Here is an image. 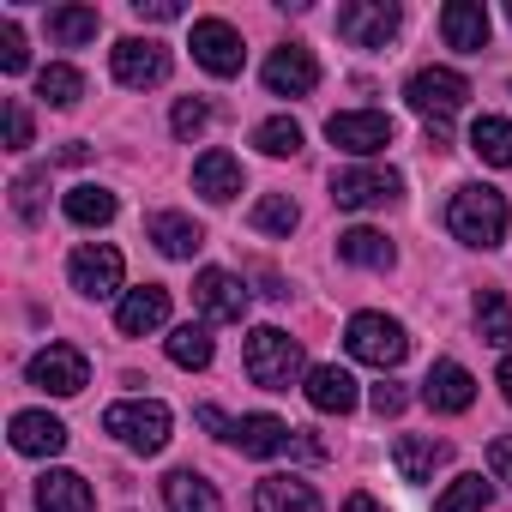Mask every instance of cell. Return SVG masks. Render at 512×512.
Wrapping results in <instances>:
<instances>
[{
  "label": "cell",
  "instance_id": "obj_1",
  "mask_svg": "<svg viewBox=\"0 0 512 512\" xmlns=\"http://www.w3.org/2000/svg\"><path fill=\"white\" fill-rule=\"evenodd\" d=\"M506 193L500 187H488V181H464V187H452V199H446V229H452V241H464V247H500L506 241Z\"/></svg>",
  "mask_w": 512,
  "mask_h": 512
},
{
  "label": "cell",
  "instance_id": "obj_2",
  "mask_svg": "<svg viewBox=\"0 0 512 512\" xmlns=\"http://www.w3.org/2000/svg\"><path fill=\"white\" fill-rule=\"evenodd\" d=\"M241 368H247L253 386L290 392V386L308 374V356H302V344H296L290 332H278V326H253L247 344H241Z\"/></svg>",
  "mask_w": 512,
  "mask_h": 512
},
{
  "label": "cell",
  "instance_id": "obj_3",
  "mask_svg": "<svg viewBox=\"0 0 512 512\" xmlns=\"http://www.w3.org/2000/svg\"><path fill=\"white\" fill-rule=\"evenodd\" d=\"M193 416H199V428H211L217 440H229L241 458H278V452L296 446V428L278 422V416H223L217 404H199Z\"/></svg>",
  "mask_w": 512,
  "mask_h": 512
},
{
  "label": "cell",
  "instance_id": "obj_4",
  "mask_svg": "<svg viewBox=\"0 0 512 512\" xmlns=\"http://www.w3.org/2000/svg\"><path fill=\"white\" fill-rule=\"evenodd\" d=\"M169 404H157V398H127V404H109L103 410V434H115L127 452H163L169 446Z\"/></svg>",
  "mask_w": 512,
  "mask_h": 512
},
{
  "label": "cell",
  "instance_id": "obj_5",
  "mask_svg": "<svg viewBox=\"0 0 512 512\" xmlns=\"http://www.w3.org/2000/svg\"><path fill=\"white\" fill-rule=\"evenodd\" d=\"M344 350L356 356V362H368V368H398L404 356H410V332L392 320V314H356L350 326H344Z\"/></svg>",
  "mask_w": 512,
  "mask_h": 512
},
{
  "label": "cell",
  "instance_id": "obj_6",
  "mask_svg": "<svg viewBox=\"0 0 512 512\" xmlns=\"http://www.w3.org/2000/svg\"><path fill=\"white\" fill-rule=\"evenodd\" d=\"M404 31V7L398 0H344L338 7V37L350 49H386Z\"/></svg>",
  "mask_w": 512,
  "mask_h": 512
},
{
  "label": "cell",
  "instance_id": "obj_7",
  "mask_svg": "<svg viewBox=\"0 0 512 512\" xmlns=\"http://www.w3.org/2000/svg\"><path fill=\"white\" fill-rule=\"evenodd\" d=\"M404 103H410L422 121H452V115L470 103V79L452 73V67H422V73H410Z\"/></svg>",
  "mask_w": 512,
  "mask_h": 512
},
{
  "label": "cell",
  "instance_id": "obj_8",
  "mask_svg": "<svg viewBox=\"0 0 512 512\" xmlns=\"http://www.w3.org/2000/svg\"><path fill=\"white\" fill-rule=\"evenodd\" d=\"M392 199H404V175L398 169L356 163V169L332 175V205H344V211H374V205H392Z\"/></svg>",
  "mask_w": 512,
  "mask_h": 512
},
{
  "label": "cell",
  "instance_id": "obj_9",
  "mask_svg": "<svg viewBox=\"0 0 512 512\" xmlns=\"http://www.w3.org/2000/svg\"><path fill=\"white\" fill-rule=\"evenodd\" d=\"M392 115L386 109H344V115H332L326 121V139L338 145V151H350V157H380L386 145H392Z\"/></svg>",
  "mask_w": 512,
  "mask_h": 512
},
{
  "label": "cell",
  "instance_id": "obj_10",
  "mask_svg": "<svg viewBox=\"0 0 512 512\" xmlns=\"http://www.w3.org/2000/svg\"><path fill=\"white\" fill-rule=\"evenodd\" d=\"M25 380H31L37 392L73 398V392H85V386H91V362H85V350H73V344H49V350H37V356H31Z\"/></svg>",
  "mask_w": 512,
  "mask_h": 512
},
{
  "label": "cell",
  "instance_id": "obj_11",
  "mask_svg": "<svg viewBox=\"0 0 512 512\" xmlns=\"http://www.w3.org/2000/svg\"><path fill=\"white\" fill-rule=\"evenodd\" d=\"M193 61L205 67V73H217V79H235L241 73V61H247V49H241V31L229 25V19H193Z\"/></svg>",
  "mask_w": 512,
  "mask_h": 512
},
{
  "label": "cell",
  "instance_id": "obj_12",
  "mask_svg": "<svg viewBox=\"0 0 512 512\" xmlns=\"http://www.w3.org/2000/svg\"><path fill=\"white\" fill-rule=\"evenodd\" d=\"M109 67H115V79H121L127 91H151V85L169 79V49L151 43V37H121V43L109 49Z\"/></svg>",
  "mask_w": 512,
  "mask_h": 512
},
{
  "label": "cell",
  "instance_id": "obj_13",
  "mask_svg": "<svg viewBox=\"0 0 512 512\" xmlns=\"http://www.w3.org/2000/svg\"><path fill=\"white\" fill-rule=\"evenodd\" d=\"M67 278H73V290H79V296L103 302V296H115V290H121V253H115L109 241H85V247H73Z\"/></svg>",
  "mask_w": 512,
  "mask_h": 512
},
{
  "label": "cell",
  "instance_id": "obj_14",
  "mask_svg": "<svg viewBox=\"0 0 512 512\" xmlns=\"http://www.w3.org/2000/svg\"><path fill=\"white\" fill-rule=\"evenodd\" d=\"M247 284L235 278V272H223V266H205L199 278H193V308L211 320V326H229V320H241L247 314Z\"/></svg>",
  "mask_w": 512,
  "mask_h": 512
},
{
  "label": "cell",
  "instance_id": "obj_15",
  "mask_svg": "<svg viewBox=\"0 0 512 512\" xmlns=\"http://www.w3.org/2000/svg\"><path fill=\"white\" fill-rule=\"evenodd\" d=\"M314 85H320V61H314L308 43L272 49V61H266V91H272V97H308Z\"/></svg>",
  "mask_w": 512,
  "mask_h": 512
},
{
  "label": "cell",
  "instance_id": "obj_16",
  "mask_svg": "<svg viewBox=\"0 0 512 512\" xmlns=\"http://www.w3.org/2000/svg\"><path fill=\"white\" fill-rule=\"evenodd\" d=\"M422 404L440 410V416H464V410L476 404V380H470V368L452 362V356H440V362L428 368V380H422Z\"/></svg>",
  "mask_w": 512,
  "mask_h": 512
},
{
  "label": "cell",
  "instance_id": "obj_17",
  "mask_svg": "<svg viewBox=\"0 0 512 512\" xmlns=\"http://www.w3.org/2000/svg\"><path fill=\"white\" fill-rule=\"evenodd\" d=\"M488 31H494V19H488L482 0H446V7H440V37H446V49L482 55V49H488Z\"/></svg>",
  "mask_w": 512,
  "mask_h": 512
},
{
  "label": "cell",
  "instance_id": "obj_18",
  "mask_svg": "<svg viewBox=\"0 0 512 512\" xmlns=\"http://www.w3.org/2000/svg\"><path fill=\"white\" fill-rule=\"evenodd\" d=\"M308 404L320 410V416H350L356 404H362V392H356V374L350 368H338V362H320V368H308Z\"/></svg>",
  "mask_w": 512,
  "mask_h": 512
},
{
  "label": "cell",
  "instance_id": "obj_19",
  "mask_svg": "<svg viewBox=\"0 0 512 512\" xmlns=\"http://www.w3.org/2000/svg\"><path fill=\"white\" fill-rule=\"evenodd\" d=\"M7 434H13V452H25V458H55V452H67V422L49 416V410H19V416L7 422Z\"/></svg>",
  "mask_w": 512,
  "mask_h": 512
},
{
  "label": "cell",
  "instance_id": "obj_20",
  "mask_svg": "<svg viewBox=\"0 0 512 512\" xmlns=\"http://www.w3.org/2000/svg\"><path fill=\"white\" fill-rule=\"evenodd\" d=\"M163 320H169V290H163V284H139V290H127L121 308H115V326H121L127 338H151Z\"/></svg>",
  "mask_w": 512,
  "mask_h": 512
},
{
  "label": "cell",
  "instance_id": "obj_21",
  "mask_svg": "<svg viewBox=\"0 0 512 512\" xmlns=\"http://www.w3.org/2000/svg\"><path fill=\"white\" fill-rule=\"evenodd\" d=\"M446 458H452L446 440H422V434H398V440H392V464H398V476H404L410 488L434 482V470H440Z\"/></svg>",
  "mask_w": 512,
  "mask_h": 512
},
{
  "label": "cell",
  "instance_id": "obj_22",
  "mask_svg": "<svg viewBox=\"0 0 512 512\" xmlns=\"http://www.w3.org/2000/svg\"><path fill=\"white\" fill-rule=\"evenodd\" d=\"M145 235L157 241V253H169V260H193V253L205 247V229L187 211H151L145 217Z\"/></svg>",
  "mask_w": 512,
  "mask_h": 512
},
{
  "label": "cell",
  "instance_id": "obj_23",
  "mask_svg": "<svg viewBox=\"0 0 512 512\" xmlns=\"http://www.w3.org/2000/svg\"><path fill=\"white\" fill-rule=\"evenodd\" d=\"M193 193L211 199V205H229V199L241 193V163H235L229 151H205V157L193 163Z\"/></svg>",
  "mask_w": 512,
  "mask_h": 512
},
{
  "label": "cell",
  "instance_id": "obj_24",
  "mask_svg": "<svg viewBox=\"0 0 512 512\" xmlns=\"http://www.w3.org/2000/svg\"><path fill=\"white\" fill-rule=\"evenodd\" d=\"M37 512H91V482L79 470H43L37 476Z\"/></svg>",
  "mask_w": 512,
  "mask_h": 512
},
{
  "label": "cell",
  "instance_id": "obj_25",
  "mask_svg": "<svg viewBox=\"0 0 512 512\" xmlns=\"http://www.w3.org/2000/svg\"><path fill=\"white\" fill-rule=\"evenodd\" d=\"M163 512H223V494L199 470H169L163 476Z\"/></svg>",
  "mask_w": 512,
  "mask_h": 512
},
{
  "label": "cell",
  "instance_id": "obj_26",
  "mask_svg": "<svg viewBox=\"0 0 512 512\" xmlns=\"http://www.w3.org/2000/svg\"><path fill=\"white\" fill-rule=\"evenodd\" d=\"M338 260L344 266H362V272H392V260H398V247L380 235V229H344L338 235Z\"/></svg>",
  "mask_w": 512,
  "mask_h": 512
},
{
  "label": "cell",
  "instance_id": "obj_27",
  "mask_svg": "<svg viewBox=\"0 0 512 512\" xmlns=\"http://www.w3.org/2000/svg\"><path fill=\"white\" fill-rule=\"evenodd\" d=\"M253 512H326V506L302 476H266L253 488Z\"/></svg>",
  "mask_w": 512,
  "mask_h": 512
},
{
  "label": "cell",
  "instance_id": "obj_28",
  "mask_svg": "<svg viewBox=\"0 0 512 512\" xmlns=\"http://www.w3.org/2000/svg\"><path fill=\"white\" fill-rule=\"evenodd\" d=\"M61 211L79 223V229H103V223H115V193L109 187H97V181H85V187H73L67 199H61Z\"/></svg>",
  "mask_w": 512,
  "mask_h": 512
},
{
  "label": "cell",
  "instance_id": "obj_29",
  "mask_svg": "<svg viewBox=\"0 0 512 512\" xmlns=\"http://www.w3.org/2000/svg\"><path fill=\"white\" fill-rule=\"evenodd\" d=\"M470 151H476L488 169H512V121L476 115V121H470Z\"/></svg>",
  "mask_w": 512,
  "mask_h": 512
},
{
  "label": "cell",
  "instance_id": "obj_30",
  "mask_svg": "<svg viewBox=\"0 0 512 512\" xmlns=\"http://www.w3.org/2000/svg\"><path fill=\"white\" fill-rule=\"evenodd\" d=\"M476 332H482V344H494V350H506L512 344V302H506V290H476Z\"/></svg>",
  "mask_w": 512,
  "mask_h": 512
},
{
  "label": "cell",
  "instance_id": "obj_31",
  "mask_svg": "<svg viewBox=\"0 0 512 512\" xmlns=\"http://www.w3.org/2000/svg\"><path fill=\"white\" fill-rule=\"evenodd\" d=\"M97 31H103V13H97V7H55V13H49V37H55L61 49H85Z\"/></svg>",
  "mask_w": 512,
  "mask_h": 512
},
{
  "label": "cell",
  "instance_id": "obj_32",
  "mask_svg": "<svg viewBox=\"0 0 512 512\" xmlns=\"http://www.w3.org/2000/svg\"><path fill=\"white\" fill-rule=\"evenodd\" d=\"M37 97H43L49 109H73V103L85 97V73L67 67V61H49V67L37 73Z\"/></svg>",
  "mask_w": 512,
  "mask_h": 512
},
{
  "label": "cell",
  "instance_id": "obj_33",
  "mask_svg": "<svg viewBox=\"0 0 512 512\" xmlns=\"http://www.w3.org/2000/svg\"><path fill=\"white\" fill-rule=\"evenodd\" d=\"M163 350H169V362H175V368H211V332H205V326H193V320H187V326H175Z\"/></svg>",
  "mask_w": 512,
  "mask_h": 512
},
{
  "label": "cell",
  "instance_id": "obj_34",
  "mask_svg": "<svg viewBox=\"0 0 512 512\" xmlns=\"http://www.w3.org/2000/svg\"><path fill=\"white\" fill-rule=\"evenodd\" d=\"M488 500H494V482H482V476L470 470V476L446 482V494L434 500V512H488Z\"/></svg>",
  "mask_w": 512,
  "mask_h": 512
},
{
  "label": "cell",
  "instance_id": "obj_35",
  "mask_svg": "<svg viewBox=\"0 0 512 512\" xmlns=\"http://www.w3.org/2000/svg\"><path fill=\"white\" fill-rule=\"evenodd\" d=\"M296 223H302V211H296L290 193H266L260 205H253V229H260V235H290Z\"/></svg>",
  "mask_w": 512,
  "mask_h": 512
},
{
  "label": "cell",
  "instance_id": "obj_36",
  "mask_svg": "<svg viewBox=\"0 0 512 512\" xmlns=\"http://www.w3.org/2000/svg\"><path fill=\"white\" fill-rule=\"evenodd\" d=\"M253 145H260L266 157H296V151H302V127H296L290 115H272V121L253 127Z\"/></svg>",
  "mask_w": 512,
  "mask_h": 512
},
{
  "label": "cell",
  "instance_id": "obj_37",
  "mask_svg": "<svg viewBox=\"0 0 512 512\" xmlns=\"http://www.w3.org/2000/svg\"><path fill=\"white\" fill-rule=\"evenodd\" d=\"M43 193H49V169H25V175L13 181V211H19L25 223H37V217H43Z\"/></svg>",
  "mask_w": 512,
  "mask_h": 512
},
{
  "label": "cell",
  "instance_id": "obj_38",
  "mask_svg": "<svg viewBox=\"0 0 512 512\" xmlns=\"http://www.w3.org/2000/svg\"><path fill=\"white\" fill-rule=\"evenodd\" d=\"M169 127H175V139H199V133L211 127V103H205V97H181L175 115H169Z\"/></svg>",
  "mask_w": 512,
  "mask_h": 512
},
{
  "label": "cell",
  "instance_id": "obj_39",
  "mask_svg": "<svg viewBox=\"0 0 512 512\" xmlns=\"http://www.w3.org/2000/svg\"><path fill=\"white\" fill-rule=\"evenodd\" d=\"M0 121H7V151H31V109L19 97L0 103Z\"/></svg>",
  "mask_w": 512,
  "mask_h": 512
},
{
  "label": "cell",
  "instance_id": "obj_40",
  "mask_svg": "<svg viewBox=\"0 0 512 512\" xmlns=\"http://www.w3.org/2000/svg\"><path fill=\"white\" fill-rule=\"evenodd\" d=\"M31 67V49H25V31L7 19L0 25V73H25Z\"/></svg>",
  "mask_w": 512,
  "mask_h": 512
},
{
  "label": "cell",
  "instance_id": "obj_41",
  "mask_svg": "<svg viewBox=\"0 0 512 512\" xmlns=\"http://www.w3.org/2000/svg\"><path fill=\"white\" fill-rule=\"evenodd\" d=\"M368 404H374V416H398V410L410 404V392H404L398 380H380V386L368 392Z\"/></svg>",
  "mask_w": 512,
  "mask_h": 512
},
{
  "label": "cell",
  "instance_id": "obj_42",
  "mask_svg": "<svg viewBox=\"0 0 512 512\" xmlns=\"http://www.w3.org/2000/svg\"><path fill=\"white\" fill-rule=\"evenodd\" d=\"M488 470H494L500 482H512V434H494V440H488Z\"/></svg>",
  "mask_w": 512,
  "mask_h": 512
},
{
  "label": "cell",
  "instance_id": "obj_43",
  "mask_svg": "<svg viewBox=\"0 0 512 512\" xmlns=\"http://www.w3.org/2000/svg\"><path fill=\"white\" fill-rule=\"evenodd\" d=\"M133 13L163 25V19H181V0H133Z\"/></svg>",
  "mask_w": 512,
  "mask_h": 512
},
{
  "label": "cell",
  "instance_id": "obj_44",
  "mask_svg": "<svg viewBox=\"0 0 512 512\" xmlns=\"http://www.w3.org/2000/svg\"><path fill=\"white\" fill-rule=\"evenodd\" d=\"M344 512H386V506H380L374 494H350V500H344Z\"/></svg>",
  "mask_w": 512,
  "mask_h": 512
},
{
  "label": "cell",
  "instance_id": "obj_45",
  "mask_svg": "<svg viewBox=\"0 0 512 512\" xmlns=\"http://www.w3.org/2000/svg\"><path fill=\"white\" fill-rule=\"evenodd\" d=\"M494 380H500V398H506V404H512V356H506V362H500V374H494Z\"/></svg>",
  "mask_w": 512,
  "mask_h": 512
},
{
  "label": "cell",
  "instance_id": "obj_46",
  "mask_svg": "<svg viewBox=\"0 0 512 512\" xmlns=\"http://www.w3.org/2000/svg\"><path fill=\"white\" fill-rule=\"evenodd\" d=\"M506 19H512V7H506Z\"/></svg>",
  "mask_w": 512,
  "mask_h": 512
}]
</instances>
